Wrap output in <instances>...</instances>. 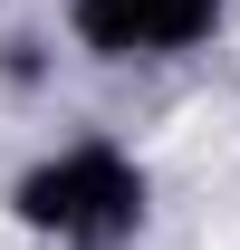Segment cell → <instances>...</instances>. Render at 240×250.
<instances>
[{
  "instance_id": "6da1fadb",
  "label": "cell",
  "mask_w": 240,
  "mask_h": 250,
  "mask_svg": "<svg viewBox=\"0 0 240 250\" xmlns=\"http://www.w3.org/2000/svg\"><path fill=\"white\" fill-rule=\"evenodd\" d=\"M135 212H144V173H135L116 145H67V154H48L29 183H20V221H39V231H77V241L125 231Z\"/></svg>"
},
{
  "instance_id": "7a4b0ae2",
  "label": "cell",
  "mask_w": 240,
  "mask_h": 250,
  "mask_svg": "<svg viewBox=\"0 0 240 250\" xmlns=\"http://www.w3.org/2000/svg\"><path fill=\"white\" fill-rule=\"evenodd\" d=\"M221 0H77V39L96 58H135V48H192Z\"/></svg>"
}]
</instances>
